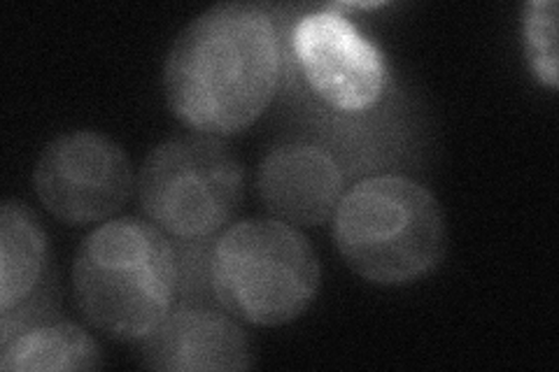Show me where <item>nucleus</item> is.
I'll use <instances>...</instances> for the list:
<instances>
[{
	"label": "nucleus",
	"mask_w": 559,
	"mask_h": 372,
	"mask_svg": "<svg viewBox=\"0 0 559 372\" xmlns=\"http://www.w3.org/2000/svg\"><path fill=\"white\" fill-rule=\"evenodd\" d=\"M138 201L147 221L170 238H213L242 201V166L215 135L170 137L140 168Z\"/></svg>",
	"instance_id": "nucleus-5"
},
{
	"label": "nucleus",
	"mask_w": 559,
	"mask_h": 372,
	"mask_svg": "<svg viewBox=\"0 0 559 372\" xmlns=\"http://www.w3.org/2000/svg\"><path fill=\"white\" fill-rule=\"evenodd\" d=\"M129 156L98 131H70L51 140L33 172L35 196L68 226L112 219L131 199Z\"/></svg>",
	"instance_id": "nucleus-6"
},
{
	"label": "nucleus",
	"mask_w": 559,
	"mask_h": 372,
	"mask_svg": "<svg viewBox=\"0 0 559 372\" xmlns=\"http://www.w3.org/2000/svg\"><path fill=\"white\" fill-rule=\"evenodd\" d=\"M145 368L166 372H226L252 368V349L231 316L203 305L173 308L140 340Z\"/></svg>",
	"instance_id": "nucleus-8"
},
{
	"label": "nucleus",
	"mask_w": 559,
	"mask_h": 372,
	"mask_svg": "<svg viewBox=\"0 0 559 372\" xmlns=\"http://www.w3.org/2000/svg\"><path fill=\"white\" fill-rule=\"evenodd\" d=\"M257 191L273 219L296 228L334 219L347 187L334 156L314 145L289 143L264 156Z\"/></svg>",
	"instance_id": "nucleus-9"
},
{
	"label": "nucleus",
	"mask_w": 559,
	"mask_h": 372,
	"mask_svg": "<svg viewBox=\"0 0 559 372\" xmlns=\"http://www.w3.org/2000/svg\"><path fill=\"white\" fill-rule=\"evenodd\" d=\"M103 351L82 326L70 322H40L3 343L0 368L14 372L98 370Z\"/></svg>",
	"instance_id": "nucleus-11"
},
{
	"label": "nucleus",
	"mask_w": 559,
	"mask_h": 372,
	"mask_svg": "<svg viewBox=\"0 0 559 372\" xmlns=\"http://www.w3.org/2000/svg\"><path fill=\"white\" fill-rule=\"evenodd\" d=\"M318 289V254L301 230L285 221H238L210 250V291L226 312L252 326L294 322Z\"/></svg>",
	"instance_id": "nucleus-4"
},
{
	"label": "nucleus",
	"mask_w": 559,
	"mask_h": 372,
	"mask_svg": "<svg viewBox=\"0 0 559 372\" xmlns=\"http://www.w3.org/2000/svg\"><path fill=\"white\" fill-rule=\"evenodd\" d=\"M334 240L359 277L404 287L439 268L445 219L433 193L411 177H366L345 191L334 215Z\"/></svg>",
	"instance_id": "nucleus-3"
},
{
	"label": "nucleus",
	"mask_w": 559,
	"mask_h": 372,
	"mask_svg": "<svg viewBox=\"0 0 559 372\" xmlns=\"http://www.w3.org/2000/svg\"><path fill=\"white\" fill-rule=\"evenodd\" d=\"M73 291L86 324L117 343H140L175 308L178 250L152 221L110 219L82 240Z\"/></svg>",
	"instance_id": "nucleus-2"
},
{
	"label": "nucleus",
	"mask_w": 559,
	"mask_h": 372,
	"mask_svg": "<svg viewBox=\"0 0 559 372\" xmlns=\"http://www.w3.org/2000/svg\"><path fill=\"white\" fill-rule=\"evenodd\" d=\"M283 65L275 14L259 3H219L168 51L164 94L173 115L203 135L240 133L266 112Z\"/></svg>",
	"instance_id": "nucleus-1"
},
{
	"label": "nucleus",
	"mask_w": 559,
	"mask_h": 372,
	"mask_svg": "<svg viewBox=\"0 0 559 372\" xmlns=\"http://www.w3.org/2000/svg\"><path fill=\"white\" fill-rule=\"evenodd\" d=\"M47 233L33 209L5 201L0 209V312L28 305L47 273Z\"/></svg>",
	"instance_id": "nucleus-10"
},
{
	"label": "nucleus",
	"mask_w": 559,
	"mask_h": 372,
	"mask_svg": "<svg viewBox=\"0 0 559 372\" xmlns=\"http://www.w3.org/2000/svg\"><path fill=\"white\" fill-rule=\"evenodd\" d=\"M292 49L314 96L338 112L371 110L388 92L382 51L336 5L304 14Z\"/></svg>",
	"instance_id": "nucleus-7"
},
{
	"label": "nucleus",
	"mask_w": 559,
	"mask_h": 372,
	"mask_svg": "<svg viewBox=\"0 0 559 372\" xmlns=\"http://www.w3.org/2000/svg\"><path fill=\"white\" fill-rule=\"evenodd\" d=\"M524 51L534 77L548 88H557V3L555 0H532L524 8Z\"/></svg>",
	"instance_id": "nucleus-12"
}]
</instances>
